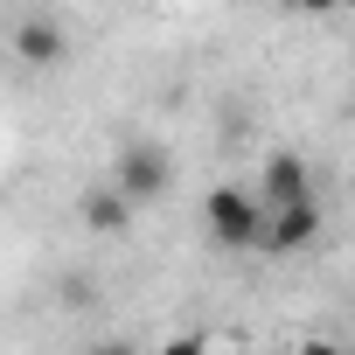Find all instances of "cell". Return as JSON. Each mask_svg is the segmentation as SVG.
Listing matches in <instances>:
<instances>
[{
    "mask_svg": "<svg viewBox=\"0 0 355 355\" xmlns=\"http://www.w3.org/2000/svg\"><path fill=\"white\" fill-rule=\"evenodd\" d=\"M202 223H209V237L223 251H265V230H272V216H265V202L251 189H209Z\"/></svg>",
    "mask_w": 355,
    "mask_h": 355,
    "instance_id": "6da1fadb",
    "label": "cell"
},
{
    "mask_svg": "<svg viewBox=\"0 0 355 355\" xmlns=\"http://www.w3.org/2000/svg\"><path fill=\"white\" fill-rule=\"evenodd\" d=\"M112 189H119L132 209L160 202V196L174 189V153H167L160 139H125V146H119V167H112Z\"/></svg>",
    "mask_w": 355,
    "mask_h": 355,
    "instance_id": "7a4b0ae2",
    "label": "cell"
},
{
    "mask_svg": "<svg viewBox=\"0 0 355 355\" xmlns=\"http://www.w3.org/2000/svg\"><path fill=\"white\" fill-rule=\"evenodd\" d=\"M251 196L265 202V216H272V209H293V202H313V174H306L300 153H265L258 189H251Z\"/></svg>",
    "mask_w": 355,
    "mask_h": 355,
    "instance_id": "3957f363",
    "label": "cell"
},
{
    "mask_svg": "<svg viewBox=\"0 0 355 355\" xmlns=\"http://www.w3.org/2000/svg\"><path fill=\"white\" fill-rule=\"evenodd\" d=\"M320 237V202H293V209H272V230H265V251H306Z\"/></svg>",
    "mask_w": 355,
    "mask_h": 355,
    "instance_id": "277c9868",
    "label": "cell"
},
{
    "mask_svg": "<svg viewBox=\"0 0 355 355\" xmlns=\"http://www.w3.org/2000/svg\"><path fill=\"white\" fill-rule=\"evenodd\" d=\"M77 216H84V230L91 237H119L125 223H132V202L105 182V189H84V202H77Z\"/></svg>",
    "mask_w": 355,
    "mask_h": 355,
    "instance_id": "5b68a950",
    "label": "cell"
},
{
    "mask_svg": "<svg viewBox=\"0 0 355 355\" xmlns=\"http://www.w3.org/2000/svg\"><path fill=\"white\" fill-rule=\"evenodd\" d=\"M63 49H70V42H63V28H56V21H21V28H15V56H21L28 70L63 63Z\"/></svg>",
    "mask_w": 355,
    "mask_h": 355,
    "instance_id": "8992f818",
    "label": "cell"
},
{
    "mask_svg": "<svg viewBox=\"0 0 355 355\" xmlns=\"http://www.w3.org/2000/svg\"><path fill=\"white\" fill-rule=\"evenodd\" d=\"M160 355H209V341H202V334H174Z\"/></svg>",
    "mask_w": 355,
    "mask_h": 355,
    "instance_id": "52a82bcc",
    "label": "cell"
},
{
    "mask_svg": "<svg viewBox=\"0 0 355 355\" xmlns=\"http://www.w3.org/2000/svg\"><path fill=\"white\" fill-rule=\"evenodd\" d=\"M293 15H334V0H286Z\"/></svg>",
    "mask_w": 355,
    "mask_h": 355,
    "instance_id": "ba28073f",
    "label": "cell"
},
{
    "mask_svg": "<svg viewBox=\"0 0 355 355\" xmlns=\"http://www.w3.org/2000/svg\"><path fill=\"white\" fill-rule=\"evenodd\" d=\"M300 355H348V348H334V341H306Z\"/></svg>",
    "mask_w": 355,
    "mask_h": 355,
    "instance_id": "9c48e42d",
    "label": "cell"
},
{
    "mask_svg": "<svg viewBox=\"0 0 355 355\" xmlns=\"http://www.w3.org/2000/svg\"><path fill=\"white\" fill-rule=\"evenodd\" d=\"M91 355H132V348H125V341H105V348H91Z\"/></svg>",
    "mask_w": 355,
    "mask_h": 355,
    "instance_id": "30bf717a",
    "label": "cell"
},
{
    "mask_svg": "<svg viewBox=\"0 0 355 355\" xmlns=\"http://www.w3.org/2000/svg\"><path fill=\"white\" fill-rule=\"evenodd\" d=\"M334 8H355V0H334Z\"/></svg>",
    "mask_w": 355,
    "mask_h": 355,
    "instance_id": "8fae6325",
    "label": "cell"
}]
</instances>
